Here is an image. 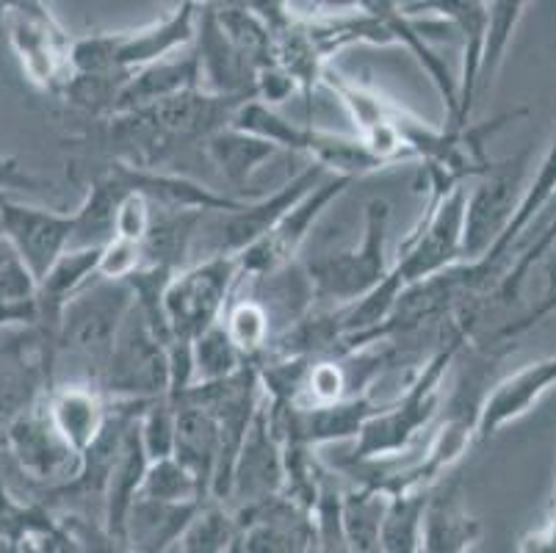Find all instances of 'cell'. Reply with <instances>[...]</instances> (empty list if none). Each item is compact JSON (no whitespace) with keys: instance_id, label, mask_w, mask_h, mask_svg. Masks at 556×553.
<instances>
[{"instance_id":"obj_7","label":"cell","mask_w":556,"mask_h":553,"mask_svg":"<svg viewBox=\"0 0 556 553\" xmlns=\"http://www.w3.org/2000/svg\"><path fill=\"white\" fill-rule=\"evenodd\" d=\"M241 280L236 255H211L178 268L161 293V311L172 338L194 341L197 335L222 322Z\"/></svg>"},{"instance_id":"obj_39","label":"cell","mask_w":556,"mask_h":553,"mask_svg":"<svg viewBox=\"0 0 556 553\" xmlns=\"http://www.w3.org/2000/svg\"><path fill=\"white\" fill-rule=\"evenodd\" d=\"M244 7L250 12H255L275 34L296 20L294 9H291V0H244Z\"/></svg>"},{"instance_id":"obj_1","label":"cell","mask_w":556,"mask_h":553,"mask_svg":"<svg viewBox=\"0 0 556 553\" xmlns=\"http://www.w3.org/2000/svg\"><path fill=\"white\" fill-rule=\"evenodd\" d=\"M136 288L130 280L98 274L62 304L53 324V368L62 363L80 365L86 382H100L114 352L116 335L134 311Z\"/></svg>"},{"instance_id":"obj_13","label":"cell","mask_w":556,"mask_h":553,"mask_svg":"<svg viewBox=\"0 0 556 553\" xmlns=\"http://www.w3.org/2000/svg\"><path fill=\"white\" fill-rule=\"evenodd\" d=\"M3 445L17 463L20 474L45 487L48 493L64 490L80 470V454L64 440L50 418L45 390L9 424Z\"/></svg>"},{"instance_id":"obj_40","label":"cell","mask_w":556,"mask_h":553,"mask_svg":"<svg viewBox=\"0 0 556 553\" xmlns=\"http://www.w3.org/2000/svg\"><path fill=\"white\" fill-rule=\"evenodd\" d=\"M39 324V302H14L0 293V329Z\"/></svg>"},{"instance_id":"obj_26","label":"cell","mask_w":556,"mask_h":553,"mask_svg":"<svg viewBox=\"0 0 556 553\" xmlns=\"http://www.w3.org/2000/svg\"><path fill=\"white\" fill-rule=\"evenodd\" d=\"M128 194L125 183L114 175V169H105L98 175L86 191L84 202L75 208V230L70 247H103L114 238V216L116 205Z\"/></svg>"},{"instance_id":"obj_6","label":"cell","mask_w":556,"mask_h":553,"mask_svg":"<svg viewBox=\"0 0 556 553\" xmlns=\"http://www.w3.org/2000/svg\"><path fill=\"white\" fill-rule=\"evenodd\" d=\"M232 125L275 141L280 152L286 150L307 155L313 164L325 166L332 175L361 180V177L388 169L357 134L343 136L336 134V130L316 128V125H300V122H291L282 114H277L269 103H263L257 98L247 100L241 105L239 114L232 116Z\"/></svg>"},{"instance_id":"obj_25","label":"cell","mask_w":556,"mask_h":553,"mask_svg":"<svg viewBox=\"0 0 556 553\" xmlns=\"http://www.w3.org/2000/svg\"><path fill=\"white\" fill-rule=\"evenodd\" d=\"M100 255H103V247H70L50 266V272L39 280V324L53 327L55 313L62 311V304L98 277Z\"/></svg>"},{"instance_id":"obj_18","label":"cell","mask_w":556,"mask_h":553,"mask_svg":"<svg viewBox=\"0 0 556 553\" xmlns=\"http://www.w3.org/2000/svg\"><path fill=\"white\" fill-rule=\"evenodd\" d=\"M556 388V354L507 374L482 395L477 413V440L488 443L504 426L532 413L545 393Z\"/></svg>"},{"instance_id":"obj_9","label":"cell","mask_w":556,"mask_h":553,"mask_svg":"<svg viewBox=\"0 0 556 553\" xmlns=\"http://www.w3.org/2000/svg\"><path fill=\"white\" fill-rule=\"evenodd\" d=\"M0 37L17 55L23 75L37 89L62 95L64 86L75 75L73 42L55 23L50 9L39 7L37 0H12L0 23Z\"/></svg>"},{"instance_id":"obj_21","label":"cell","mask_w":556,"mask_h":553,"mask_svg":"<svg viewBox=\"0 0 556 553\" xmlns=\"http://www.w3.org/2000/svg\"><path fill=\"white\" fill-rule=\"evenodd\" d=\"M200 504L202 501H159L139 493L125 517L123 548L139 553L175 551Z\"/></svg>"},{"instance_id":"obj_37","label":"cell","mask_w":556,"mask_h":553,"mask_svg":"<svg viewBox=\"0 0 556 553\" xmlns=\"http://www.w3.org/2000/svg\"><path fill=\"white\" fill-rule=\"evenodd\" d=\"M48 183L39 180L37 175L25 172V166L17 159H9V155H0V191H39L45 189Z\"/></svg>"},{"instance_id":"obj_28","label":"cell","mask_w":556,"mask_h":553,"mask_svg":"<svg viewBox=\"0 0 556 553\" xmlns=\"http://www.w3.org/2000/svg\"><path fill=\"white\" fill-rule=\"evenodd\" d=\"M429 487H409V490H393L388 499L382 535H379V551L386 553H418L421 551L424 510H427Z\"/></svg>"},{"instance_id":"obj_27","label":"cell","mask_w":556,"mask_h":553,"mask_svg":"<svg viewBox=\"0 0 556 553\" xmlns=\"http://www.w3.org/2000/svg\"><path fill=\"white\" fill-rule=\"evenodd\" d=\"M386 487L374 481H361V485L343 490L341 506V526L346 551H379V535H382V520L388 512Z\"/></svg>"},{"instance_id":"obj_41","label":"cell","mask_w":556,"mask_h":553,"mask_svg":"<svg viewBox=\"0 0 556 553\" xmlns=\"http://www.w3.org/2000/svg\"><path fill=\"white\" fill-rule=\"evenodd\" d=\"M361 0H311L313 14H343V12H357Z\"/></svg>"},{"instance_id":"obj_5","label":"cell","mask_w":556,"mask_h":553,"mask_svg":"<svg viewBox=\"0 0 556 553\" xmlns=\"http://www.w3.org/2000/svg\"><path fill=\"white\" fill-rule=\"evenodd\" d=\"M172 341L175 338L166 335L136 302L116 335L114 352L100 374L98 388L109 395V402L144 404L169 393Z\"/></svg>"},{"instance_id":"obj_23","label":"cell","mask_w":556,"mask_h":553,"mask_svg":"<svg viewBox=\"0 0 556 553\" xmlns=\"http://www.w3.org/2000/svg\"><path fill=\"white\" fill-rule=\"evenodd\" d=\"M222 454V429L208 407L178 399V435H175V456L197 476L205 495L214 490L216 465Z\"/></svg>"},{"instance_id":"obj_14","label":"cell","mask_w":556,"mask_h":553,"mask_svg":"<svg viewBox=\"0 0 556 553\" xmlns=\"http://www.w3.org/2000/svg\"><path fill=\"white\" fill-rule=\"evenodd\" d=\"M73 230L75 213L12 200L7 191H0V232L14 243L37 280H42L50 266L70 250Z\"/></svg>"},{"instance_id":"obj_29","label":"cell","mask_w":556,"mask_h":553,"mask_svg":"<svg viewBox=\"0 0 556 553\" xmlns=\"http://www.w3.org/2000/svg\"><path fill=\"white\" fill-rule=\"evenodd\" d=\"M239 545V520L236 512L225 506L219 499H205L186 526L184 537L178 540L175 551L184 553H225L236 551Z\"/></svg>"},{"instance_id":"obj_2","label":"cell","mask_w":556,"mask_h":553,"mask_svg":"<svg viewBox=\"0 0 556 553\" xmlns=\"http://www.w3.org/2000/svg\"><path fill=\"white\" fill-rule=\"evenodd\" d=\"M463 341L465 332L448 335V341L434 349L432 357L418 368L402 393L393 395L391 402H379V407L368 415L361 435L355 438L349 465L393 460L413 445V440L427 429L429 420L438 413L443 377L463 349Z\"/></svg>"},{"instance_id":"obj_15","label":"cell","mask_w":556,"mask_h":553,"mask_svg":"<svg viewBox=\"0 0 556 553\" xmlns=\"http://www.w3.org/2000/svg\"><path fill=\"white\" fill-rule=\"evenodd\" d=\"M407 14L413 17H434L446 23L463 45L459 64V111L454 128H465L471 122L473 105L479 100V75H482V53L488 39L490 0H413Z\"/></svg>"},{"instance_id":"obj_20","label":"cell","mask_w":556,"mask_h":553,"mask_svg":"<svg viewBox=\"0 0 556 553\" xmlns=\"http://www.w3.org/2000/svg\"><path fill=\"white\" fill-rule=\"evenodd\" d=\"M482 537V526L465 510L459 479L434 481L429 487L427 510H424L421 551L429 553H465Z\"/></svg>"},{"instance_id":"obj_11","label":"cell","mask_w":556,"mask_h":553,"mask_svg":"<svg viewBox=\"0 0 556 553\" xmlns=\"http://www.w3.org/2000/svg\"><path fill=\"white\" fill-rule=\"evenodd\" d=\"M529 164H532V147H526L507 161H495L484 175H479L477 189L465 200V263L482 261L502 241L526 194Z\"/></svg>"},{"instance_id":"obj_38","label":"cell","mask_w":556,"mask_h":553,"mask_svg":"<svg viewBox=\"0 0 556 553\" xmlns=\"http://www.w3.org/2000/svg\"><path fill=\"white\" fill-rule=\"evenodd\" d=\"M554 313H556V288H551V291H545V297L534 304L532 311L526 313V316H520L518 322H509L507 327L498 329V335H495V338H504V341H509V338H518L520 332L532 329L534 324L545 322V318L554 316Z\"/></svg>"},{"instance_id":"obj_8","label":"cell","mask_w":556,"mask_h":553,"mask_svg":"<svg viewBox=\"0 0 556 553\" xmlns=\"http://www.w3.org/2000/svg\"><path fill=\"white\" fill-rule=\"evenodd\" d=\"M465 200H468V189L463 186L446 194L427 197L421 219L399 243V255L393 261V272L404 282V288L465 263Z\"/></svg>"},{"instance_id":"obj_19","label":"cell","mask_w":556,"mask_h":553,"mask_svg":"<svg viewBox=\"0 0 556 553\" xmlns=\"http://www.w3.org/2000/svg\"><path fill=\"white\" fill-rule=\"evenodd\" d=\"M45 402H48L50 418L59 426V432L80 456L86 449H92L111 418L109 395L86 379L53 382L50 388H45Z\"/></svg>"},{"instance_id":"obj_3","label":"cell","mask_w":556,"mask_h":553,"mask_svg":"<svg viewBox=\"0 0 556 553\" xmlns=\"http://www.w3.org/2000/svg\"><path fill=\"white\" fill-rule=\"evenodd\" d=\"M197 0H180L161 20L130 30H100L73 39V70L80 75L134 73L153 61L191 48L197 37Z\"/></svg>"},{"instance_id":"obj_22","label":"cell","mask_w":556,"mask_h":553,"mask_svg":"<svg viewBox=\"0 0 556 553\" xmlns=\"http://www.w3.org/2000/svg\"><path fill=\"white\" fill-rule=\"evenodd\" d=\"M194 86H200V59H197L194 50L186 48L180 53L153 61L148 67L134 70L116 95L114 114L144 109V105H153L159 100L172 98V95L194 89Z\"/></svg>"},{"instance_id":"obj_12","label":"cell","mask_w":556,"mask_h":553,"mask_svg":"<svg viewBox=\"0 0 556 553\" xmlns=\"http://www.w3.org/2000/svg\"><path fill=\"white\" fill-rule=\"evenodd\" d=\"M325 166L311 161L305 169L282 183L275 194L261 197V200H241L230 211H208L202 219L194 252L202 250V257L239 255L241 250H247L252 241H257L263 232L269 230L302 194H307L325 177Z\"/></svg>"},{"instance_id":"obj_42","label":"cell","mask_w":556,"mask_h":553,"mask_svg":"<svg viewBox=\"0 0 556 553\" xmlns=\"http://www.w3.org/2000/svg\"><path fill=\"white\" fill-rule=\"evenodd\" d=\"M14 257H20L17 250H14V243L9 241V238L3 236V232H0V272H3V268H7L9 263L14 261Z\"/></svg>"},{"instance_id":"obj_24","label":"cell","mask_w":556,"mask_h":553,"mask_svg":"<svg viewBox=\"0 0 556 553\" xmlns=\"http://www.w3.org/2000/svg\"><path fill=\"white\" fill-rule=\"evenodd\" d=\"M202 147H205V155L211 159V164L222 172V177L239 194L250 189L252 177L280 152L275 141L250 134L244 128H236V125H227V128L211 134L208 139L202 141Z\"/></svg>"},{"instance_id":"obj_10","label":"cell","mask_w":556,"mask_h":553,"mask_svg":"<svg viewBox=\"0 0 556 553\" xmlns=\"http://www.w3.org/2000/svg\"><path fill=\"white\" fill-rule=\"evenodd\" d=\"M352 183H355L352 177L325 172V177L307 194H302L294 205L288 208L269 230L236 255L239 257L241 277L263 280V277L286 272L294 263V257L300 255L307 238H311L316 222L325 216V211L338 197H343L352 189Z\"/></svg>"},{"instance_id":"obj_44","label":"cell","mask_w":556,"mask_h":553,"mask_svg":"<svg viewBox=\"0 0 556 553\" xmlns=\"http://www.w3.org/2000/svg\"><path fill=\"white\" fill-rule=\"evenodd\" d=\"M37 3H39V7H45V9H53L55 0H37Z\"/></svg>"},{"instance_id":"obj_30","label":"cell","mask_w":556,"mask_h":553,"mask_svg":"<svg viewBox=\"0 0 556 553\" xmlns=\"http://www.w3.org/2000/svg\"><path fill=\"white\" fill-rule=\"evenodd\" d=\"M529 7H532V0H490V23L482 53V75H479V98L488 89H493L495 78H498L504 67V59H507L509 45H513L515 30H518L520 20L526 17V9Z\"/></svg>"},{"instance_id":"obj_43","label":"cell","mask_w":556,"mask_h":553,"mask_svg":"<svg viewBox=\"0 0 556 553\" xmlns=\"http://www.w3.org/2000/svg\"><path fill=\"white\" fill-rule=\"evenodd\" d=\"M9 3H12V0H0V23H3V14H7Z\"/></svg>"},{"instance_id":"obj_33","label":"cell","mask_w":556,"mask_h":553,"mask_svg":"<svg viewBox=\"0 0 556 553\" xmlns=\"http://www.w3.org/2000/svg\"><path fill=\"white\" fill-rule=\"evenodd\" d=\"M141 495L159 501H205V490L197 481V476L180 463L178 456H161L150 460L144 479H141Z\"/></svg>"},{"instance_id":"obj_34","label":"cell","mask_w":556,"mask_h":553,"mask_svg":"<svg viewBox=\"0 0 556 553\" xmlns=\"http://www.w3.org/2000/svg\"><path fill=\"white\" fill-rule=\"evenodd\" d=\"M141 445L150 460L175 454V435H178V402L169 393L150 399L139 413Z\"/></svg>"},{"instance_id":"obj_31","label":"cell","mask_w":556,"mask_h":553,"mask_svg":"<svg viewBox=\"0 0 556 553\" xmlns=\"http://www.w3.org/2000/svg\"><path fill=\"white\" fill-rule=\"evenodd\" d=\"M222 324L247 360H261L263 352H269L271 313L261 299H230Z\"/></svg>"},{"instance_id":"obj_35","label":"cell","mask_w":556,"mask_h":553,"mask_svg":"<svg viewBox=\"0 0 556 553\" xmlns=\"http://www.w3.org/2000/svg\"><path fill=\"white\" fill-rule=\"evenodd\" d=\"M155 219V208L153 202L148 200L139 191H130L123 197V202L116 205L114 216V238H125V241L141 243L148 238L150 227H153Z\"/></svg>"},{"instance_id":"obj_4","label":"cell","mask_w":556,"mask_h":553,"mask_svg":"<svg viewBox=\"0 0 556 553\" xmlns=\"http://www.w3.org/2000/svg\"><path fill=\"white\" fill-rule=\"evenodd\" d=\"M388 230H391V202L371 200L363 213L361 243L313 257L305 266L313 302L346 307L386 280L393 266L388 257Z\"/></svg>"},{"instance_id":"obj_32","label":"cell","mask_w":556,"mask_h":553,"mask_svg":"<svg viewBox=\"0 0 556 553\" xmlns=\"http://www.w3.org/2000/svg\"><path fill=\"white\" fill-rule=\"evenodd\" d=\"M191 363H194V385L197 382H216L241 372L250 360L239 352L227 335L225 324L216 322L205 332H200L191 341Z\"/></svg>"},{"instance_id":"obj_16","label":"cell","mask_w":556,"mask_h":553,"mask_svg":"<svg viewBox=\"0 0 556 553\" xmlns=\"http://www.w3.org/2000/svg\"><path fill=\"white\" fill-rule=\"evenodd\" d=\"M286 490V443L275 432L266 410V395L255 410V418L250 424L244 445L236 460L232 470V487L227 501L236 499L239 506L252 504V501L269 499Z\"/></svg>"},{"instance_id":"obj_17","label":"cell","mask_w":556,"mask_h":553,"mask_svg":"<svg viewBox=\"0 0 556 553\" xmlns=\"http://www.w3.org/2000/svg\"><path fill=\"white\" fill-rule=\"evenodd\" d=\"M194 53L200 59V86L216 95L255 98L257 64L232 42L216 20L211 3H202L197 17Z\"/></svg>"},{"instance_id":"obj_36","label":"cell","mask_w":556,"mask_h":553,"mask_svg":"<svg viewBox=\"0 0 556 553\" xmlns=\"http://www.w3.org/2000/svg\"><path fill=\"white\" fill-rule=\"evenodd\" d=\"M144 266V252L141 243L125 241V238H111L103 243V255H100L98 274L103 277H114V280H128L130 274H136Z\"/></svg>"}]
</instances>
